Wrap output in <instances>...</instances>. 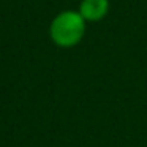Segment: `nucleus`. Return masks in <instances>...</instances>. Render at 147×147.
<instances>
[{
    "label": "nucleus",
    "instance_id": "nucleus-1",
    "mask_svg": "<svg viewBox=\"0 0 147 147\" xmlns=\"http://www.w3.org/2000/svg\"><path fill=\"white\" fill-rule=\"evenodd\" d=\"M86 33V19L79 11L65 10L52 19L49 26V35L59 48H73L79 45Z\"/></svg>",
    "mask_w": 147,
    "mask_h": 147
},
{
    "label": "nucleus",
    "instance_id": "nucleus-2",
    "mask_svg": "<svg viewBox=\"0 0 147 147\" xmlns=\"http://www.w3.org/2000/svg\"><path fill=\"white\" fill-rule=\"evenodd\" d=\"M109 8V0H81L78 11L86 19V22H98L108 16Z\"/></svg>",
    "mask_w": 147,
    "mask_h": 147
}]
</instances>
